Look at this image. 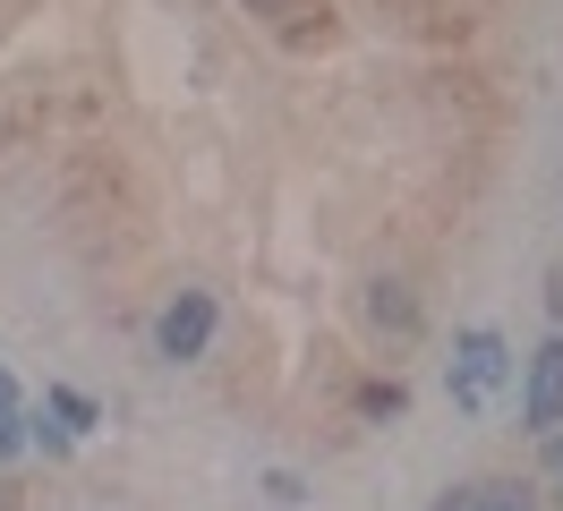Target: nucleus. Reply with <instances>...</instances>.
I'll use <instances>...</instances> for the list:
<instances>
[{
    "label": "nucleus",
    "mask_w": 563,
    "mask_h": 511,
    "mask_svg": "<svg viewBox=\"0 0 563 511\" xmlns=\"http://www.w3.org/2000/svg\"><path fill=\"white\" fill-rule=\"evenodd\" d=\"M444 384H453V409L478 418V409L512 384V341L495 333V324H470V333L453 341V375H444Z\"/></svg>",
    "instance_id": "f257e3e1"
},
{
    "label": "nucleus",
    "mask_w": 563,
    "mask_h": 511,
    "mask_svg": "<svg viewBox=\"0 0 563 511\" xmlns=\"http://www.w3.org/2000/svg\"><path fill=\"white\" fill-rule=\"evenodd\" d=\"M52 418H69V426H95V401H86V392H52Z\"/></svg>",
    "instance_id": "6e6552de"
},
{
    "label": "nucleus",
    "mask_w": 563,
    "mask_h": 511,
    "mask_svg": "<svg viewBox=\"0 0 563 511\" xmlns=\"http://www.w3.org/2000/svg\"><path fill=\"white\" fill-rule=\"evenodd\" d=\"M547 486L563 495V435H547Z\"/></svg>",
    "instance_id": "1a4fd4ad"
},
{
    "label": "nucleus",
    "mask_w": 563,
    "mask_h": 511,
    "mask_svg": "<svg viewBox=\"0 0 563 511\" xmlns=\"http://www.w3.org/2000/svg\"><path fill=\"white\" fill-rule=\"evenodd\" d=\"M367 315H376V324H393V341L419 333V307H410V290H401V281H376V290H367Z\"/></svg>",
    "instance_id": "39448f33"
},
{
    "label": "nucleus",
    "mask_w": 563,
    "mask_h": 511,
    "mask_svg": "<svg viewBox=\"0 0 563 511\" xmlns=\"http://www.w3.org/2000/svg\"><path fill=\"white\" fill-rule=\"evenodd\" d=\"M206 341H213V299L206 290H179V299L154 315V349H163V358H206Z\"/></svg>",
    "instance_id": "7ed1b4c3"
},
{
    "label": "nucleus",
    "mask_w": 563,
    "mask_h": 511,
    "mask_svg": "<svg viewBox=\"0 0 563 511\" xmlns=\"http://www.w3.org/2000/svg\"><path fill=\"white\" fill-rule=\"evenodd\" d=\"M547 307H555V333H563V273L547 281Z\"/></svg>",
    "instance_id": "9d476101"
},
{
    "label": "nucleus",
    "mask_w": 563,
    "mask_h": 511,
    "mask_svg": "<svg viewBox=\"0 0 563 511\" xmlns=\"http://www.w3.org/2000/svg\"><path fill=\"white\" fill-rule=\"evenodd\" d=\"M427 511H538L521 477H478V486H453V495H435Z\"/></svg>",
    "instance_id": "20e7f679"
},
{
    "label": "nucleus",
    "mask_w": 563,
    "mask_h": 511,
    "mask_svg": "<svg viewBox=\"0 0 563 511\" xmlns=\"http://www.w3.org/2000/svg\"><path fill=\"white\" fill-rule=\"evenodd\" d=\"M256 18H274V26H308V18H324V0H247Z\"/></svg>",
    "instance_id": "0eeeda50"
},
{
    "label": "nucleus",
    "mask_w": 563,
    "mask_h": 511,
    "mask_svg": "<svg viewBox=\"0 0 563 511\" xmlns=\"http://www.w3.org/2000/svg\"><path fill=\"white\" fill-rule=\"evenodd\" d=\"M26 443V409H18V384H9V367H0V460Z\"/></svg>",
    "instance_id": "423d86ee"
},
{
    "label": "nucleus",
    "mask_w": 563,
    "mask_h": 511,
    "mask_svg": "<svg viewBox=\"0 0 563 511\" xmlns=\"http://www.w3.org/2000/svg\"><path fill=\"white\" fill-rule=\"evenodd\" d=\"M521 426L529 435H555L563 426V333H547L529 349V384H521Z\"/></svg>",
    "instance_id": "f03ea898"
}]
</instances>
